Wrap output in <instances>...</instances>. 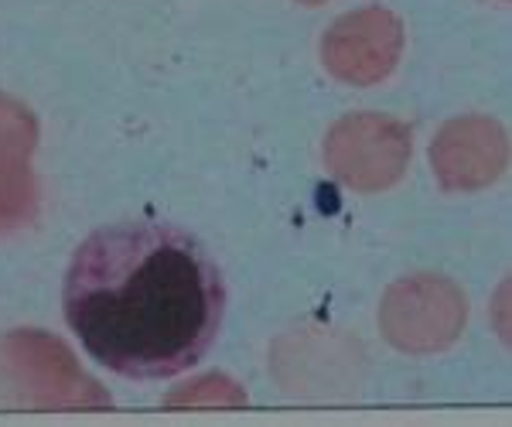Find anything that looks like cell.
Instances as JSON below:
<instances>
[{
	"label": "cell",
	"mask_w": 512,
	"mask_h": 427,
	"mask_svg": "<svg viewBox=\"0 0 512 427\" xmlns=\"http://www.w3.org/2000/svg\"><path fill=\"white\" fill-rule=\"evenodd\" d=\"M229 308L219 260L164 219L99 226L72 250L62 311L96 366L123 380L185 376L216 346Z\"/></svg>",
	"instance_id": "1"
}]
</instances>
